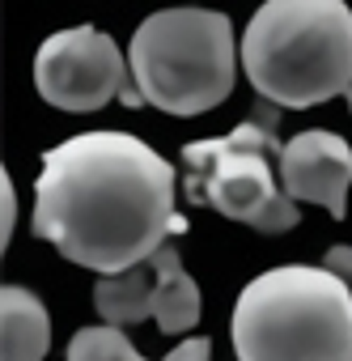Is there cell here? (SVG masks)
Listing matches in <instances>:
<instances>
[{"label": "cell", "mask_w": 352, "mask_h": 361, "mask_svg": "<svg viewBox=\"0 0 352 361\" xmlns=\"http://www.w3.org/2000/svg\"><path fill=\"white\" fill-rule=\"evenodd\" d=\"M174 166L132 132H81L43 153L34 234L89 272L149 264L187 221L174 213Z\"/></svg>", "instance_id": "obj_1"}, {"label": "cell", "mask_w": 352, "mask_h": 361, "mask_svg": "<svg viewBox=\"0 0 352 361\" xmlns=\"http://www.w3.org/2000/svg\"><path fill=\"white\" fill-rule=\"evenodd\" d=\"M238 60L263 102L306 111L352 90V9L344 0H268Z\"/></svg>", "instance_id": "obj_2"}, {"label": "cell", "mask_w": 352, "mask_h": 361, "mask_svg": "<svg viewBox=\"0 0 352 361\" xmlns=\"http://www.w3.org/2000/svg\"><path fill=\"white\" fill-rule=\"evenodd\" d=\"M238 361H352V289L327 268H268L234 302Z\"/></svg>", "instance_id": "obj_3"}, {"label": "cell", "mask_w": 352, "mask_h": 361, "mask_svg": "<svg viewBox=\"0 0 352 361\" xmlns=\"http://www.w3.org/2000/svg\"><path fill=\"white\" fill-rule=\"evenodd\" d=\"M234 22L213 9H161L144 18L127 47L132 85L140 106H157L165 115H204L234 94L238 68Z\"/></svg>", "instance_id": "obj_4"}, {"label": "cell", "mask_w": 352, "mask_h": 361, "mask_svg": "<svg viewBox=\"0 0 352 361\" xmlns=\"http://www.w3.org/2000/svg\"><path fill=\"white\" fill-rule=\"evenodd\" d=\"M255 111L259 115L238 123L234 132L191 140L183 149V192L191 204H208L213 213L242 221L259 234H289L301 221V213L284 196L272 170V153L280 157L276 145L280 106L259 102Z\"/></svg>", "instance_id": "obj_5"}, {"label": "cell", "mask_w": 352, "mask_h": 361, "mask_svg": "<svg viewBox=\"0 0 352 361\" xmlns=\"http://www.w3.org/2000/svg\"><path fill=\"white\" fill-rule=\"evenodd\" d=\"M34 90L43 94V102H51L56 111H68V115L102 111L115 98L127 102V106H140L127 56L115 47L111 35H102L94 26L56 30L39 47V56H34Z\"/></svg>", "instance_id": "obj_6"}, {"label": "cell", "mask_w": 352, "mask_h": 361, "mask_svg": "<svg viewBox=\"0 0 352 361\" xmlns=\"http://www.w3.org/2000/svg\"><path fill=\"white\" fill-rule=\"evenodd\" d=\"M280 188L297 204H322L335 221L348 217V188H352V149L344 136L327 128L297 132L280 145Z\"/></svg>", "instance_id": "obj_7"}, {"label": "cell", "mask_w": 352, "mask_h": 361, "mask_svg": "<svg viewBox=\"0 0 352 361\" xmlns=\"http://www.w3.org/2000/svg\"><path fill=\"white\" fill-rule=\"evenodd\" d=\"M51 348V319L47 306L22 289H0V361H43Z\"/></svg>", "instance_id": "obj_8"}, {"label": "cell", "mask_w": 352, "mask_h": 361, "mask_svg": "<svg viewBox=\"0 0 352 361\" xmlns=\"http://www.w3.org/2000/svg\"><path fill=\"white\" fill-rule=\"evenodd\" d=\"M149 264H153V276H157V289H153V323H157V331H165V336L191 331L200 323V289H196L191 272L183 268L179 247L165 243Z\"/></svg>", "instance_id": "obj_9"}, {"label": "cell", "mask_w": 352, "mask_h": 361, "mask_svg": "<svg viewBox=\"0 0 352 361\" xmlns=\"http://www.w3.org/2000/svg\"><path fill=\"white\" fill-rule=\"evenodd\" d=\"M153 289H157L153 264H136L127 272H111V276H102L94 285V310L111 327L144 323V319H153Z\"/></svg>", "instance_id": "obj_10"}, {"label": "cell", "mask_w": 352, "mask_h": 361, "mask_svg": "<svg viewBox=\"0 0 352 361\" xmlns=\"http://www.w3.org/2000/svg\"><path fill=\"white\" fill-rule=\"evenodd\" d=\"M64 361H149V357L123 336V327L98 323V327H81V331L68 340Z\"/></svg>", "instance_id": "obj_11"}, {"label": "cell", "mask_w": 352, "mask_h": 361, "mask_svg": "<svg viewBox=\"0 0 352 361\" xmlns=\"http://www.w3.org/2000/svg\"><path fill=\"white\" fill-rule=\"evenodd\" d=\"M161 361H213V344H208L204 336H191V340H183L179 348H170Z\"/></svg>", "instance_id": "obj_12"}, {"label": "cell", "mask_w": 352, "mask_h": 361, "mask_svg": "<svg viewBox=\"0 0 352 361\" xmlns=\"http://www.w3.org/2000/svg\"><path fill=\"white\" fill-rule=\"evenodd\" d=\"M322 268H327V272H335L339 281H352V247H348V243H335V247H327V259H322Z\"/></svg>", "instance_id": "obj_13"}, {"label": "cell", "mask_w": 352, "mask_h": 361, "mask_svg": "<svg viewBox=\"0 0 352 361\" xmlns=\"http://www.w3.org/2000/svg\"><path fill=\"white\" fill-rule=\"evenodd\" d=\"M0 200H5V221H0V238H5V247H9L13 217H18V196H13V183H9V170L0 174Z\"/></svg>", "instance_id": "obj_14"}, {"label": "cell", "mask_w": 352, "mask_h": 361, "mask_svg": "<svg viewBox=\"0 0 352 361\" xmlns=\"http://www.w3.org/2000/svg\"><path fill=\"white\" fill-rule=\"evenodd\" d=\"M344 102H348V111H352V90H348V94H344Z\"/></svg>", "instance_id": "obj_15"}]
</instances>
